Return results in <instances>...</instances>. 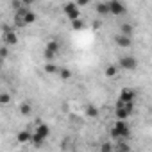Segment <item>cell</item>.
<instances>
[{"label":"cell","instance_id":"d6986e66","mask_svg":"<svg viewBox=\"0 0 152 152\" xmlns=\"http://www.w3.org/2000/svg\"><path fill=\"white\" fill-rule=\"evenodd\" d=\"M20 113H22V115H29V113H31V106H29V104H22Z\"/></svg>","mask_w":152,"mask_h":152},{"label":"cell","instance_id":"8992f818","mask_svg":"<svg viewBox=\"0 0 152 152\" xmlns=\"http://www.w3.org/2000/svg\"><path fill=\"white\" fill-rule=\"evenodd\" d=\"M63 11H64V15H66L72 22L77 20V18H81V9H79L77 2H68V4H64Z\"/></svg>","mask_w":152,"mask_h":152},{"label":"cell","instance_id":"6da1fadb","mask_svg":"<svg viewBox=\"0 0 152 152\" xmlns=\"http://www.w3.org/2000/svg\"><path fill=\"white\" fill-rule=\"evenodd\" d=\"M36 22V15L32 9H29V6H23L22 9L15 11V23L16 27H27V25H32Z\"/></svg>","mask_w":152,"mask_h":152},{"label":"cell","instance_id":"9a60e30c","mask_svg":"<svg viewBox=\"0 0 152 152\" xmlns=\"http://www.w3.org/2000/svg\"><path fill=\"white\" fill-rule=\"evenodd\" d=\"M45 72H47V73H57V72H59V68H57L52 61H48V63L45 64Z\"/></svg>","mask_w":152,"mask_h":152},{"label":"cell","instance_id":"9c48e42d","mask_svg":"<svg viewBox=\"0 0 152 152\" xmlns=\"http://www.w3.org/2000/svg\"><path fill=\"white\" fill-rule=\"evenodd\" d=\"M57 54H59V43H57V41H54V39H52V41H48V43H47V47H45V57H47L48 61H52Z\"/></svg>","mask_w":152,"mask_h":152},{"label":"cell","instance_id":"7402d4cb","mask_svg":"<svg viewBox=\"0 0 152 152\" xmlns=\"http://www.w3.org/2000/svg\"><path fill=\"white\" fill-rule=\"evenodd\" d=\"M90 4V0H77V6L79 7H84V6H88Z\"/></svg>","mask_w":152,"mask_h":152},{"label":"cell","instance_id":"2e32d148","mask_svg":"<svg viewBox=\"0 0 152 152\" xmlns=\"http://www.w3.org/2000/svg\"><path fill=\"white\" fill-rule=\"evenodd\" d=\"M132 31H134V29H132V25H131V23H124V25H122V34L132 36Z\"/></svg>","mask_w":152,"mask_h":152},{"label":"cell","instance_id":"ac0fdd59","mask_svg":"<svg viewBox=\"0 0 152 152\" xmlns=\"http://www.w3.org/2000/svg\"><path fill=\"white\" fill-rule=\"evenodd\" d=\"M86 113H88L90 116H97V115H99V111H97L95 106H88V107H86Z\"/></svg>","mask_w":152,"mask_h":152},{"label":"cell","instance_id":"e0dca14e","mask_svg":"<svg viewBox=\"0 0 152 152\" xmlns=\"http://www.w3.org/2000/svg\"><path fill=\"white\" fill-rule=\"evenodd\" d=\"M57 73L61 75V79H63V81H68V79L72 77V72H70V70H59Z\"/></svg>","mask_w":152,"mask_h":152},{"label":"cell","instance_id":"5b68a950","mask_svg":"<svg viewBox=\"0 0 152 152\" xmlns=\"http://www.w3.org/2000/svg\"><path fill=\"white\" fill-rule=\"evenodd\" d=\"M118 66L122 68V70H136L138 68V61H136V57L134 56H122L120 59H118Z\"/></svg>","mask_w":152,"mask_h":152},{"label":"cell","instance_id":"ffe728a7","mask_svg":"<svg viewBox=\"0 0 152 152\" xmlns=\"http://www.w3.org/2000/svg\"><path fill=\"white\" fill-rule=\"evenodd\" d=\"M72 23H73V29H75V31H79V29H83V22H81V18H77V20H73Z\"/></svg>","mask_w":152,"mask_h":152},{"label":"cell","instance_id":"30bf717a","mask_svg":"<svg viewBox=\"0 0 152 152\" xmlns=\"http://www.w3.org/2000/svg\"><path fill=\"white\" fill-rule=\"evenodd\" d=\"M118 99H122V100H132V102H134V99H136V91L131 90V88H124V90L120 91Z\"/></svg>","mask_w":152,"mask_h":152},{"label":"cell","instance_id":"277c9868","mask_svg":"<svg viewBox=\"0 0 152 152\" xmlns=\"http://www.w3.org/2000/svg\"><path fill=\"white\" fill-rule=\"evenodd\" d=\"M48 134H50V127H48L47 124L38 122L36 127H34V131H32V143H34L36 147H39V145L48 138Z\"/></svg>","mask_w":152,"mask_h":152},{"label":"cell","instance_id":"44dd1931","mask_svg":"<svg viewBox=\"0 0 152 152\" xmlns=\"http://www.w3.org/2000/svg\"><path fill=\"white\" fill-rule=\"evenodd\" d=\"M0 102H2V104H7V102H9V95H7V93H4L2 97H0Z\"/></svg>","mask_w":152,"mask_h":152},{"label":"cell","instance_id":"52a82bcc","mask_svg":"<svg viewBox=\"0 0 152 152\" xmlns=\"http://www.w3.org/2000/svg\"><path fill=\"white\" fill-rule=\"evenodd\" d=\"M107 4H109V13L115 15V16H122L127 11V7H125V4L122 2V0H109Z\"/></svg>","mask_w":152,"mask_h":152},{"label":"cell","instance_id":"7a4b0ae2","mask_svg":"<svg viewBox=\"0 0 152 152\" xmlns=\"http://www.w3.org/2000/svg\"><path fill=\"white\" fill-rule=\"evenodd\" d=\"M129 134H131V127H129L127 120L116 118V122L111 127V138H115V140H125V138H129Z\"/></svg>","mask_w":152,"mask_h":152},{"label":"cell","instance_id":"5bb4252c","mask_svg":"<svg viewBox=\"0 0 152 152\" xmlns=\"http://www.w3.org/2000/svg\"><path fill=\"white\" fill-rule=\"evenodd\" d=\"M118 70H120L118 64H109V66H106V77H116Z\"/></svg>","mask_w":152,"mask_h":152},{"label":"cell","instance_id":"7c38bea8","mask_svg":"<svg viewBox=\"0 0 152 152\" xmlns=\"http://www.w3.org/2000/svg\"><path fill=\"white\" fill-rule=\"evenodd\" d=\"M16 138H18V141H20V143H27V141H32V131H29V129H27V131H20Z\"/></svg>","mask_w":152,"mask_h":152},{"label":"cell","instance_id":"4fadbf2b","mask_svg":"<svg viewBox=\"0 0 152 152\" xmlns=\"http://www.w3.org/2000/svg\"><path fill=\"white\" fill-rule=\"evenodd\" d=\"M95 11H97L100 16H104V15H111V13H109V4H106V2H99L97 7H95Z\"/></svg>","mask_w":152,"mask_h":152},{"label":"cell","instance_id":"ba28073f","mask_svg":"<svg viewBox=\"0 0 152 152\" xmlns=\"http://www.w3.org/2000/svg\"><path fill=\"white\" fill-rule=\"evenodd\" d=\"M115 45L118 47V48H131L132 47V36H127V34H118L116 38H115Z\"/></svg>","mask_w":152,"mask_h":152},{"label":"cell","instance_id":"3957f363","mask_svg":"<svg viewBox=\"0 0 152 152\" xmlns=\"http://www.w3.org/2000/svg\"><path fill=\"white\" fill-rule=\"evenodd\" d=\"M132 109H134V102L132 100H122V99H118L116 104H115V116L127 120L131 116Z\"/></svg>","mask_w":152,"mask_h":152},{"label":"cell","instance_id":"8fae6325","mask_svg":"<svg viewBox=\"0 0 152 152\" xmlns=\"http://www.w3.org/2000/svg\"><path fill=\"white\" fill-rule=\"evenodd\" d=\"M16 41H18V38H16V34L13 32V31H4V45H16Z\"/></svg>","mask_w":152,"mask_h":152},{"label":"cell","instance_id":"603a6c76","mask_svg":"<svg viewBox=\"0 0 152 152\" xmlns=\"http://www.w3.org/2000/svg\"><path fill=\"white\" fill-rule=\"evenodd\" d=\"M22 2H23V6H29V7H31V6H32V2H34V0H22Z\"/></svg>","mask_w":152,"mask_h":152}]
</instances>
